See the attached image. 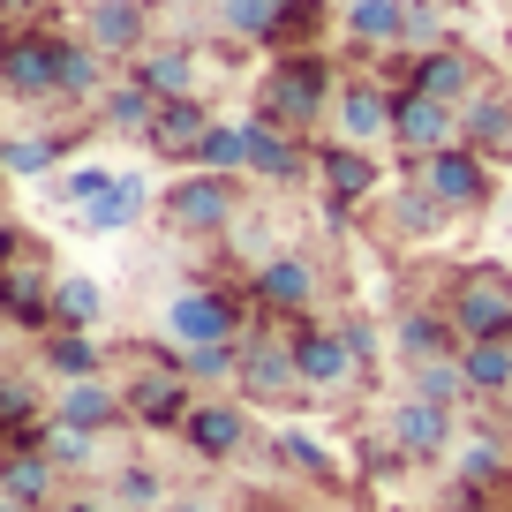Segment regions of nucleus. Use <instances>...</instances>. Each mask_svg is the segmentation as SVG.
<instances>
[{"mask_svg": "<svg viewBox=\"0 0 512 512\" xmlns=\"http://www.w3.org/2000/svg\"><path fill=\"white\" fill-rule=\"evenodd\" d=\"M181 445H189L196 460H211V467L241 460V452H249V407H234V400H196V415L181 422Z\"/></svg>", "mask_w": 512, "mask_h": 512, "instance_id": "14", "label": "nucleus"}, {"mask_svg": "<svg viewBox=\"0 0 512 512\" xmlns=\"http://www.w3.org/2000/svg\"><path fill=\"white\" fill-rule=\"evenodd\" d=\"M392 219H400V234H437V226H445V219H452V211H445V204H437V196H430V189H422V181H415V174H407V189H400V204H392Z\"/></svg>", "mask_w": 512, "mask_h": 512, "instance_id": "41", "label": "nucleus"}, {"mask_svg": "<svg viewBox=\"0 0 512 512\" xmlns=\"http://www.w3.org/2000/svg\"><path fill=\"white\" fill-rule=\"evenodd\" d=\"M249 309L256 302L241 287H181L159 324L174 347H234V339H249Z\"/></svg>", "mask_w": 512, "mask_h": 512, "instance_id": "3", "label": "nucleus"}, {"mask_svg": "<svg viewBox=\"0 0 512 512\" xmlns=\"http://www.w3.org/2000/svg\"><path fill=\"white\" fill-rule=\"evenodd\" d=\"M98 317H106L98 279H53V332H91Z\"/></svg>", "mask_w": 512, "mask_h": 512, "instance_id": "36", "label": "nucleus"}, {"mask_svg": "<svg viewBox=\"0 0 512 512\" xmlns=\"http://www.w3.org/2000/svg\"><path fill=\"white\" fill-rule=\"evenodd\" d=\"M113 505L121 512H159V505H174V482L151 460H128V467H113Z\"/></svg>", "mask_w": 512, "mask_h": 512, "instance_id": "35", "label": "nucleus"}, {"mask_svg": "<svg viewBox=\"0 0 512 512\" xmlns=\"http://www.w3.org/2000/svg\"><path fill=\"white\" fill-rule=\"evenodd\" d=\"M8 256H16V234H8V219H0V264H8Z\"/></svg>", "mask_w": 512, "mask_h": 512, "instance_id": "46", "label": "nucleus"}, {"mask_svg": "<svg viewBox=\"0 0 512 512\" xmlns=\"http://www.w3.org/2000/svg\"><path fill=\"white\" fill-rule=\"evenodd\" d=\"M68 46H76V38L38 31V23H16V31H0V91H8V98H61Z\"/></svg>", "mask_w": 512, "mask_h": 512, "instance_id": "6", "label": "nucleus"}, {"mask_svg": "<svg viewBox=\"0 0 512 512\" xmlns=\"http://www.w3.org/2000/svg\"><path fill=\"white\" fill-rule=\"evenodd\" d=\"M31 8H46V0H0V16H31Z\"/></svg>", "mask_w": 512, "mask_h": 512, "instance_id": "45", "label": "nucleus"}, {"mask_svg": "<svg viewBox=\"0 0 512 512\" xmlns=\"http://www.w3.org/2000/svg\"><path fill=\"white\" fill-rule=\"evenodd\" d=\"M106 91H113V61L91 38H76V46H68V68H61V106H98Z\"/></svg>", "mask_w": 512, "mask_h": 512, "instance_id": "33", "label": "nucleus"}, {"mask_svg": "<svg viewBox=\"0 0 512 512\" xmlns=\"http://www.w3.org/2000/svg\"><path fill=\"white\" fill-rule=\"evenodd\" d=\"M46 415H61L68 430H91V437H113L128 422V400L113 377H91V384H53V407Z\"/></svg>", "mask_w": 512, "mask_h": 512, "instance_id": "16", "label": "nucleus"}, {"mask_svg": "<svg viewBox=\"0 0 512 512\" xmlns=\"http://www.w3.org/2000/svg\"><path fill=\"white\" fill-rule=\"evenodd\" d=\"M61 144H68V128H46V136H8L0 144V174H53V159H61Z\"/></svg>", "mask_w": 512, "mask_h": 512, "instance_id": "38", "label": "nucleus"}, {"mask_svg": "<svg viewBox=\"0 0 512 512\" xmlns=\"http://www.w3.org/2000/svg\"><path fill=\"white\" fill-rule=\"evenodd\" d=\"M113 512H121V505H113Z\"/></svg>", "mask_w": 512, "mask_h": 512, "instance_id": "49", "label": "nucleus"}, {"mask_svg": "<svg viewBox=\"0 0 512 512\" xmlns=\"http://www.w3.org/2000/svg\"><path fill=\"white\" fill-rule=\"evenodd\" d=\"M106 181H113L106 166H76V174H61V181H53V196L83 211V204H91V196H106Z\"/></svg>", "mask_w": 512, "mask_h": 512, "instance_id": "43", "label": "nucleus"}, {"mask_svg": "<svg viewBox=\"0 0 512 512\" xmlns=\"http://www.w3.org/2000/svg\"><path fill=\"white\" fill-rule=\"evenodd\" d=\"M159 106H166V98H151L144 83H136V76H128V68H121V76H113V91L98 98V121H106L113 136H151V121H159Z\"/></svg>", "mask_w": 512, "mask_h": 512, "instance_id": "31", "label": "nucleus"}, {"mask_svg": "<svg viewBox=\"0 0 512 512\" xmlns=\"http://www.w3.org/2000/svg\"><path fill=\"white\" fill-rule=\"evenodd\" d=\"M392 452H400L407 467H430V460H452V445H460V422H452V407H437V400H415L407 392L400 407H392Z\"/></svg>", "mask_w": 512, "mask_h": 512, "instance_id": "11", "label": "nucleus"}, {"mask_svg": "<svg viewBox=\"0 0 512 512\" xmlns=\"http://www.w3.org/2000/svg\"><path fill=\"white\" fill-rule=\"evenodd\" d=\"M400 91H422V98H445V106H467L482 91V61L467 46H430L400 68Z\"/></svg>", "mask_w": 512, "mask_h": 512, "instance_id": "13", "label": "nucleus"}, {"mask_svg": "<svg viewBox=\"0 0 512 512\" xmlns=\"http://www.w3.org/2000/svg\"><path fill=\"white\" fill-rule=\"evenodd\" d=\"M324 98H339L332 91V68L317 61V53H279L272 61V76H264V91H256V121H272V128H317V113H324Z\"/></svg>", "mask_w": 512, "mask_h": 512, "instance_id": "2", "label": "nucleus"}, {"mask_svg": "<svg viewBox=\"0 0 512 512\" xmlns=\"http://www.w3.org/2000/svg\"><path fill=\"white\" fill-rule=\"evenodd\" d=\"M121 400H128V422L151 437H181V422L196 415V384L174 369V354L166 362H144L136 377L121 384Z\"/></svg>", "mask_w": 512, "mask_h": 512, "instance_id": "8", "label": "nucleus"}, {"mask_svg": "<svg viewBox=\"0 0 512 512\" xmlns=\"http://www.w3.org/2000/svg\"><path fill=\"white\" fill-rule=\"evenodd\" d=\"M98 445H106V437H91V430H68L61 415H46V422H38V452H46V460L61 467V475H91Z\"/></svg>", "mask_w": 512, "mask_h": 512, "instance_id": "34", "label": "nucleus"}, {"mask_svg": "<svg viewBox=\"0 0 512 512\" xmlns=\"http://www.w3.org/2000/svg\"><path fill=\"white\" fill-rule=\"evenodd\" d=\"M0 497H16V505L31 512H61V467L46 460V452H8V467H0Z\"/></svg>", "mask_w": 512, "mask_h": 512, "instance_id": "24", "label": "nucleus"}, {"mask_svg": "<svg viewBox=\"0 0 512 512\" xmlns=\"http://www.w3.org/2000/svg\"><path fill=\"white\" fill-rule=\"evenodd\" d=\"M166 512H219V505H211V497H174Z\"/></svg>", "mask_w": 512, "mask_h": 512, "instance_id": "44", "label": "nucleus"}, {"mask_svg": "<svg viewBox=\"0 0 512 512\" xmlns=\"http://www.w3.org/2000/svg\"><path fill=\"white\" fill-rule=\"evenodd\" d=\"M144 204H151L144 174H113L106 196H91V204H83V226H91V234H121V226L144 219Z\"/></svg>", "mask_w": 512, "mask_h": 512, "instance_id": "32", "label": "nucleus"}, {"mask_svg": "<svg viewBox=\"0 0 512 512\" xmlns=\"http://www.w3.org/2000/svg\"><path fill=\"white\" fill-rule=\"evenodd\" d=\"M407 392H415V400H437V407H452V415H460V407H467L460 354H445V362H415V369H407Z\"/></svg>", "mask_w": 512, "mask_h": 512, "instance_id": "37", "label": "nucleus"}, {"mask_svg": "<svg viewBox=\"0 0 512 512\" xmlns=\"http://www.w3.org/2000/svg\"><path fill=\"white\" fill-rule=\"evenodd\" d=\"M174 369L189 384H234L241 377V339L234 347H174Z\"/></svg>", "mask_w": 512, "mask_h": 512, "instance_id": "40", "label": "nucleus"}, {"mask_svg": "<svg viewBox=\"0 0 512 512\" xmlns=\"http://www.w3.org/2000/svg\"><path fill=\"white\" fill-rule=\"evenodd\" d=\"M392 98H400V91H384L377 76L339 83V98H332V113H339V144H369V136H392Z\"/></svg>", "mask_w": 512, "mask_h": 512, "instance_id": "19", "label": "nucleus"}, {"mask_svg": "<svg viewBox=\"0 0 512 512\" xmlns=\"http://www.w3.org/2000/svg\"><path fill=\"white\" fill-rule=\"evenodd\" d=\"M128 76L144 83L151 98H196V53L189 46H151L128 61Z\"/></svg>", "mask_w": 512, "mask_h": 512, "instance_id": "28", "label": "nucleus"}, {"mask_svg": "<svg viewBox=\"0 0 512 512\" xmlns=\"http://www.w3.org/2000/svg\"><path fill=\"white\" fill-rule=\"evenodd\" d=\"M256 181H302V174H317V159L302 151V136L294 128H272V121H256V166H249Z\"/></svg>", "mask_w": 512, "mask_h": 512, "instance_id": "30", "label": "nucleus"}, {"mask_svg": "<svg viewBox=\"0 0 512 512\" xmlns=\"http://www.w3.org/2000/svg\"><path fill=\"white\" fill-rule=\"evenodd\" d=\"M196 166H204V174H249L256 166V113L249 121H211L204 128V144H196Z\"/></svg>", "mask_w": 512, "mask_h": 512, "instance_id": "27", "label": "nucleus"}, {"mask_svg": "<svg viewBox=\"0 0 512 512\" xmlns=\"http://www.w3.org/2000/svg\"><path fill=\"white\" fill-rule=\"evenodd\" d=\"M407 46H415V53H430V46H452V38H445V16H437L430 0H407Z\"/></svg>", "mask_w": 512, "mask_h": 512, "instance_id": "42", "label": "nucleus"}, {"mask_svg": "<svg viewBox=\"0 0 512 512\" xmlns=\"http://www.w3.org/2000/svg\"><path fill=\"white\" fill-rule=\"evenodd\" d=\"M369 354H377V339H369V324H294V369H302V392H347V384H362Z\"/></svg>", "mask_w": 512, "mask_h": 512, "instance_id": "1", "label": "nucleus"}, {"mask_svg": "<svg viewBox=\"0 0 512 512\" xmlns=\"http://www.w3.org/2000/svg\"><path fill=\"white\" fill-rule=\"evenodd\" d=\"M505 482H512V437L475 430V437H460V445H452V490H482V497H497Z\"/></svg>", "mask_w": 512, "mask_h": 512, "instance_id": "18", "label": "nucleus"}, {"mask_svg": "<svg viewBox=\"0 0 512 512\" xmlns=\"http://www.w3.org/2000/svg\"><path fill=\"white\" fill-rule=\"evenodd\" d=\"M272 460L294 467V475H309V482H339V460L317 445V437H302V430H279L272 437Z\"/></svg>", "mask_w": 512, "mask_h": 512, "instance_id": "39", "label": "nucleus"}, {"mask_svg": "<svg viewBox=\"0 0 512 512\" xmlns=\"http://www.w3.org/2000/svg\"><path fill=\"white\" fill-rule=\"evenodd\" d=\"M83 38H91L113 68H128L136 53H151V16H144V0H91Z\"/></svg>", "mask_w": 512, "mask_h": 512, "instance_id": "15", "label": "nucleus"}, {"mask_svg": "<svg viewBox=\"0 0 512 512\" xmlns=\"http://www.w3.org/2000/svg\"><path fill=\"white\" fill-rule=\"evenodd\" d=\"M0 512H31V505H16V497H0Z\"/></svg>", "mask_w": 512, "mask_h": 512, "instance_id": "47", "label": "nucleus"}, {"mask_svg": "<svg viewBox=\"0 0 512 512\" xmlns=\"http://www.w3.org/2000/svg\"><path fill=\"white\" fill-rule=\"evenodd\" d=\"M339 31L354 46H407V0H347Z\"/></svg>", "mask_w": 512, "mask_h": 512, "instance_id": "29", "label": "nucleus"}, {"mask_svg": "<svg viewBox=\"0 0 512 512\" xmlns=\"http://www.w3.org/2000/svg\"><path fill=\"white\" fill-rule=\"evenodd\" d=\"M317 181H324V196H332V211H354V204H369L377 196V159H369L362 144H324L317 151Z\"/></svg>", "mask_w": 512, "mask_h": 512, "instance_id": "20", "label": "nucleus"}, {"mask_svg": "<svg viewBox=\"0 0 512 512\" xmlns=\"http://www.w3.org/2000/svg\"><path fill=\"white\" fill-rule=\"evenodd\" d=\"M38 369H46L53 384H91V377H106V347H98L91 332H46Z\"/></svg>", "mask_w": 512, "mask_h": 512, "instance_id": "26", "label": "nucleus"}, {"mask_svg": "<svg viewBox=\"0 0 512 512\" xmlns=\"http://www.w3.org/2000/svg\"><path fill=\"white\" fill-rule=\"evenodd\" d=\"M0 317L46 339L53 332V279L38 272V264H23V256H8V264H0Z\"/></svg>", "mask_w": 512, "mask_h": 512, "instance_id": "17", "label": "nucleus"}, {"mask_svg": "<svg viewBox=\"0 0 512 512\" xmlns=\"http://www.w3.org/2000/svg\"><path fill=\"white\" fill-rule=\"evenodd\" d=\"M0 467H8V445H0Z\"/></svg>", "mask_w": 512, "mask_h": 512, "instance_id": "48", "label": "nucleus"}, {"mask_svg": "<svg viewBox=\"0 0 512 512\" xmlns=\"http://www.w3.org/2000/svg\"><path fill=\"white\" fill-rule=\"evenodd\" d=\"M445 317L460 332V347L475 339H512V272L505 264H467L445 294Z\"/></svg>", "mask_w": 512, "mask_h": 512, "instance_id": "5", "label": "nucleus"}, {"mask_svg": "<svg viewBox=\"0 0 512 512\" xmlns=\"http://www.w3.org/2000/svg\"><path fill=\"white\" fill-rule=\"evenodd\" d=\"M460 377L475 407H505L512 400V339H475L460 347Z\"/></svg>", "mask_w": 512, "mask_h": 512, "instance_id": "23", "label": "nucleus"}, {"mask_svg": "<svg viewBox=\"0 0 512 512\" xmlns=\"http://www.w3.org/2000/svg\"><path fill=\"white\" fill-rule=\"evenodd\" d=\"M460 144L467 151H482V159H512V98L497 91V83H482L475 98L460 106Z\"/></svg>", "mask_w": 512, "mask_h": 512, "instance_id": "21", "label": "nucleus"}, {"mask_svg": "<svg viewBox=\"0 0 512 512\" xmlns=\"http://www.w3.org/2000/svg\"><path fill=\"white\" fill-rule=\"evenodd\" d=\"M159 211H166V226L174 234H189V241H211V234H234V219H241V181L234 174H181L174 189L159 196Z\"/></svg>", "mask_w": 512, "mask_h": 512, "instance_id": "7", "label": "nucleus"}, {"mask_svg": "<svg viewBox=\"0 0 512 512\" xmlns=\"http://www.w3.org/2000/svg\"><path fill=\"white\" fill-rule=\"evenodd\" d=\"M392 347H400V362H445V354H460V332H452L445 302L437 309H400V324H392Z\"/></svg>", "mask_w": 512, "mask_h": 512, "instance_id": "22", "label": "nucleus"}, {"mask_svg": "<svg viewBox=\"0 0 512 512\" xmlns=\"http://www.w3.org/2000/svg\"><path fill=\"white\" fill-rule=\"evenodd\" d=\"M241 400L272 407V400H294L302 392V369H294V332H249L241 339V377H234Z\"/></svg>", "mask_w": 512, "mask_h": 512, "instance_id": "10", "label": "nucleus"}, {"mask_svg": "<svg viewBox=\"0 0 512 512\" xmlns=\"http://www.w3.org/2000/svg\"><path fill=\"white\" fill-rule=\"evenodd\" d=\"M392 144L407 151V166H422L430 151L460 144V106L422 98V91H400V98H392Z\"/></svg>", "mask_w": 512, "mask_h": 512, "instance_id": "12", "label": "nucleus"}, {"mask_svg": "<svg viewBox=\"0 0 512 512\" xmlns=\"http://www.w3.org/2000/svg\"><path fill=\"white\" fill-rule=\"evenodd\" d=\"M407 174L422 181V189L437 196V204L460 219V211H482L490 204V189H497V174H490V159L482 151H467V144H445V151H430L422 166H407Z\"/></svg>", "mask_w": 512, "mask_h": 512, "instance_id": "9", "label": "nucleus"}, {"mask_svg": "<svg viewBox=\"0 0 512 512\" xmlns=\"http://www.w3.org/2000/svg\"><path fill=\"white\" fill-rule=\"evenodd\" d=\"M204 128H211L204 98H166V106H159V121H151V136H144V144L159 151V159H189V166H196V144H204Z\"/></svg>", "mask_w": 512, "mask_h": 512, "instance_id": "25", "label": "nucleus"}, {"mask_svg": "<svg viewBox=\"0 0 512 512\" xmlns=\"http://www.w3.org/2000/svg\"><path fill=\"white\" fill-rule=\"evenodd\" d=\"M249 302L264 309L272 324H309L317 317V302H324V272H317V256H302V249H272L264 264L249 272Z\"/></svg>", "mask_w": 512, "mask_h": 512, "instance_id": "4", "label": "nucleus"}]
</instances>
